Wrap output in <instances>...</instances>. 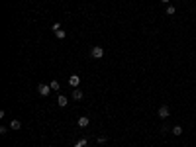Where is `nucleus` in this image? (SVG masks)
<instances>
[{
  "label": "nucleus",
  "mask_w": 196,
  "mask_h": 147,
  "mask_svg": "<svg viewBox=\"0 0 196 147\" xmlns=\"http://www.w3.org/2000/svg\"><path fill=\"white\" fill-rule=\"evenodd\" d=\"M165 12H167L169 16H173L174 12H176V8H174V6H171V4H169V6H167V10H165Z\"/></svg>",
  "instance_id": "obj_11"
},
{
  "label": "nucleus",
  "mask_w": 196,
  "mask_h": 147,
  "mask_svg": "<svg viewBox=\"0 0 196 147\" xmlns=\"http://www.w3.org/2000/svg\"><path fill=\"white\" fill-rule=\"evenodd\" d=\"M55 37H57V39H65L67 34L63 32V30H59V32H55Z\"/></svg>",
  "instance_id": "obj_9"
},
{
  "label": "nucleus",
  "mask_w": 196,
  "mask_h": 147,
  "mask_svg": "<svg viewBox=\"0 0 196 147\" xmlns=\"http://www.w3.org/2000/svg\"><path fill=\"white\" fill-rule=\"evenodd\" d=\"M57 104H59V108H65L67 104H69V100H67V96H63V94H59V98H57Z\"/></svg>",
  "instance_id": "obj_6"
},
{
  "label": "nucleus",
  "mask_w": 196,
  "mask_h": 147,
  "mask_svg": "<svg viewBox=\"0 0 196 147\" xmlns=\"http://www.w3.org/2000/svg\"><path fill=\"white\" fill-rule=\"evenodd\" d=\"M51 30H53V34H55V32H59V30H61V24H53Z\"/></svg>",
  "instance_id": "obj_14"
},
{
  "label": "nucleus",
  "mask_w": 196,
  "mask_h": 147,
  "mask_svg": "<svg viewBox=\"0 0 196 147\" xmlns=\"http://www.w3.org/2000/svg\"><path fill=\"white\" fill-rule=\"evenodd\" d=\"M22 127V122L20 120H12L10 122V129H20Z\"/></svg>",
  "instance_id": "obj_7"
},
{
  "label": "nucleus",
  "mask_w": 196,
  "mask_h": 147,
  "mask_svg": "<svg viewBox=\"0 0 196 147\" xmlns=\"http://www.w3.org/2000/svg\"><path fill=\"white\" fill-rule=\"evenodd\" d=\"M37 92H39L41 96H47V94L51 92V86H49V84H43V82H41V84L37 86Z\"/></svg>",
  "instance_id": "obj_2"
},
{
  "label": "nucleus",
  "mask_w": 196,
  "mask_h": 147,
  "mask_svg": "<svg viewBox=\"0 0 196 147\" xmlns=\"http://www.w3.org/2000/svg\"><path fill=\"white\" fill-rule=\"evenodd\" d=\"M49 86H51V90H59V82H57V80H51Z\"/></svg>",
  "instance_id": "obj_12"
},
{
  "label": "nucleus",
  "mask_w": 196,
  "mask_h": 147,
  "mask_svg": "<svg viewBox=\"0 0 196 147\" xmlns=\"http://www.w3.org/2000/svg\"><path fill=\"white\" fill-rule=\"evenodd\" d=\"M73 98H75V100H82V90L75 88V90H73Z\"/></svg>",
  "instance_id": "obj_8"
},
{
  "label": "nucleus",
  "mask_w": 196,
  "mask_h": 147,
  "mask_svg": "<svg viewBox=\"0 0 196 147\" xmlns=\"http://www.w3.org/2000/svg\"><path fill=\"white\" fill-rule=\"evenodd\" d=\"M161 2H165V4H169V0H161Z\"/></svg>",
  "instance_id": "obj_16"
},
{
  "label": "nucleus",
  "mask_w": 196,
  "mask_h": 147,
  "mask_svg": "<svg viewBox=\"0 0 196 147\" xmlns=\"http://www.w3.org/2000/svg\"><path fill=\"white\" fill-rule=\"evenodd\" d=\"M169 116H171V108H169V106H161V108H159V118H169Z\"/></svg>",
  "instance_id": "obj_4"
},
{
  "label": "nucleus",
  "mask_w": 196,
  "mask_h": 147,
  "mask_svg": "<svg viewBox=\"0 0 196 147\" xmlns=\"http://www.w3.org/2000/svg\"><path fill=\"white\" fill-rule=\"evenodd\" d=\"M106 139H108L106 136H100V137H96V141H98V143H106Z\"/></svg>",
  "instance_id": "obj_15"
},
{
  "label": "nucleus",
  "mask_w": 196,
  "mask_h": 147,
  "mask_svg": "<svg viewBox=\"0 0 196 147\" xmlns=\"http://www.w3.org/2000/svg\"><path fill=\"white\" fill-rule=\"evenodd\" d=\"M180 134H182V127H180V125H174L173 127V136H180Z\"/></svg>",
  "instance_id": "obj_10"
},
{
  "label": "nucleus",
  "mask_w": 196,
  "mask_h": 147,
  "mask_svg": "<svg viewBox=\"0 0 196 147\" xmlns=\"http://www.w3.org/2000/svg\"><path fill=\"white\" fill-rule=\"evenodd\" d=\"M90 57H92V59H102V57H104V49L100 45H94L90 49Z\"/></svg>",
  "instance_id": "obj_1"
},
{
  "label": "nucleus",
  "mask_w": 196,
  "mask_h": 147,
  "mask_svg": "<svg viewBox=\"0 0 196 147\" xmlns=\"http://www.w3.org/2000/svg\"><path fill=\"white\" fill-rule=\"evenodd\" d=\"M84 145H87V139H78L75 143V147H84Z\"/></svg>",
  "instance_id": "obj_13"
},
{
  "label": "nucleus",
  "mask_w": 196,
  "mask_h": 147,
  "mask_svg": "<svg viewBox=\"0 0 196 147\" xmlns=\"http://www.w3.org/2000/svg\"><path fill=\"white\" fill-rule=\"evenodd\" d=\"M76 124H78V127H87V125L90 124V120H88L87 116H80V118L76 120Z\"/></svg>",
  "instance_id": "obj_5"
},
{
  "label": "nucleus",
  "mask_w": 196,
  "mask_h": 147,
  "mask_svg": "<svg viewBox=\"0 0 196 147\" xmlns=\"http://www.w3.org/2000/svg\"><path fill=\"white\" fill-rule=\"evenodd\" d=\"M69 84H71L73 88H78V84H80V79H78V75H71V77H69Z\"/></svg>",
  "instance_id": "obj_3"
}]
</instances>
